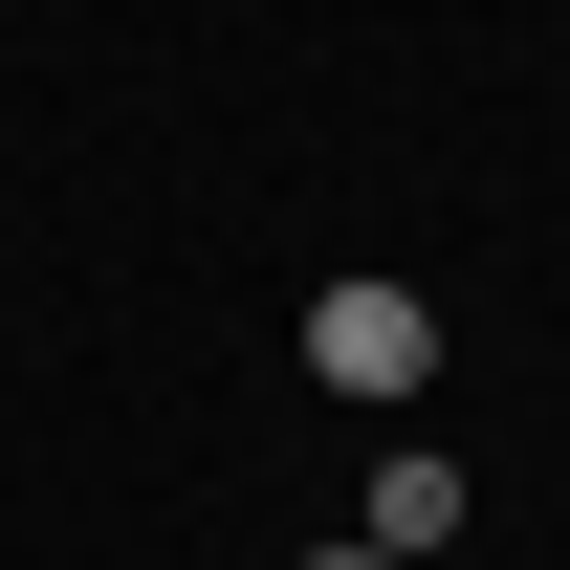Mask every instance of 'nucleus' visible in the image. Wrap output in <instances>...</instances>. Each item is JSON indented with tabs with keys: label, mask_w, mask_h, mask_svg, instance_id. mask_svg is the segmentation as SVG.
Masks as SVG:
<instances>
[{
	"label": "nucleus",
	"mask_w": 570,
	"mask_h": 570,
	"mask_svg": "<svg viewBox=\"0 0 570 570\" xmlns=\"http://www.w3.org/2000/svg\"><path fill=\"white\" fill-rule=\"evenodd\" d=\"M307 373H330L352 417H395V395L439 373V307L417 285H307Z\"/></svg>",
	"instance_id": "f257e3e1"
},
{
	"label": "nucleus",
	"mask_w": 570,
	"mask_h": 570,
	"mask_svg": "<svg viewBox=\"0 0 570 570\" xmlns=\"http://www.w3.org/2000/svg\"><path fill=\"white\" fill-rule=\"evenodd\" d=\"M285 570H395V549H373V527H352V549H285Z\"/></svg>",
	"instance_id": "7ed1b4c3"
},
{
	"label": "nucleus",
	"mask_w": 570,
	"mask_h": 570,
	"mask_svg": "<svg viewBox=\"0 0 570 570\" xmlns=\"http://www.w3.org/2000/svg\"><path fill=\"white\" fill-rule=\"evenodd\" d=\"M352 527H373L395 570H439V549H461V461H417V439H395V461L352 483Z\"/></svg>",
	"instance_id": "f03ea898"
}]
</instances>
